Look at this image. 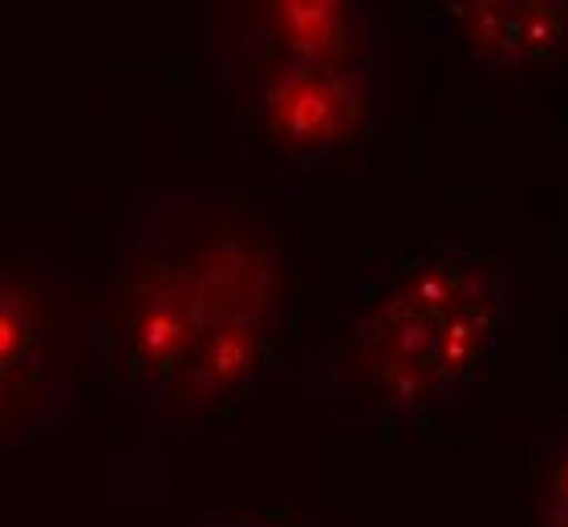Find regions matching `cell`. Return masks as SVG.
Masks as SVG:
<instances>
[{
	"label": "cell",
	"mask_w": 568,
	"mask_h": 527,
	"mask_svg": "<svg viewBox=\"0 0 568 527\" xmlns=\"http://www.w3.org/2000/svg\"><path fill=\"white\" fill-rule=\"evenodd\" d=\"M288 284L276 240L232 195L154 188L131 203L94 313L98 369L151 434L276 382Z\"/></svg>",
	"instance_id": "cell-1"
},
{
	"label": "cell",
	"mask_w": 568,
	"mask_h": 527,
	"mask_svg": "<svg viewBox=\"0 0 568 527\" xmlns=\"http://www.w3.org/2000/svg\"><path fill=\"white\" fill-rule=\"evenodd\" d=\"M516 325L511 264L435 235L366 272L342 313L333 386L378 426H426L475 398Z\"/></svg>",
	"instance_id": "cell-2"
},
{
	"label": "cell",
	"mask_w": 568,
	"mask_h": 527,
	"mask_svg": "<svg viewBox=\"0 0 568 527\" xmlns=\"http://www.w3.org/2000/svg\"><path fill=\"white\" fill-rule=\"evenodd\" d=\"M220 94L252 139L296 171H321L382 134V65L281 61Z\"/></svg>",
	"instance_id": "cell-3"
},
{
	"label": "cell",
	"mask_w": 568,
	"mask_h": 527,
	"mask_svg": "<svg viewBox=\"0 0 568 527\" xmlns=\"http://www.w3.org/2000/svg\"><path fill=\"white\" fill-rule=\"evenodd\" d=\"M78 411L53 272L0 268V455L41 446Z\"/></svg>",
	"instance_id": "cell-4"
},
{
	"label": "cell",
	"mask_w": 568,
	"mask_h": 527,
	"mask_svg": "<svg viewBox=\"0 0 568 527\" xmlns=\"http://www.w3.org/2000/svg\"><path fill=\"white\" fill-rule=\"evenodd\" d=\"M215 90L281 61L382 65L386 4L382 0H212Z\"/></svg>",
	"instance_id": "cell-5"
},
{
	"label": "cell",
	"mask_w": 568,
	"mask_h": 527,
	"mask_svg": "<svg viewBox=\"0 0 568 527\" xmlns=\"http://www.w3.org/2000/svg\"><path fill=\"white\" fill-rule=\"evenodd\" d=\"M430 17L475 70H545L568 53V0H430Z\"/></svg>",
	"instance_id": "cell-6"
},
{
	"label": "cell",
	"mask_w": 568,
	"mask_h": 527,
	"mask_svg": "<svg viewBox=\"0 0 568 527\" xmlns=\"http://www.w3.org/2000/svg\"><path fill=\"white\" fill-rule=\"evenodd\" d=\"M536 527H568V438L552 450L536 499Z\"/></svg>",
	"instance_id": "cell-7"
},
{
	"label": "cell",
	"mask_w": 568,
	"mask_h": 527,
	"mask_svg": "<svg viewBox=\"0 0 568 527\" xmlns=\"http://www.w3.org/2000/svg\"><path fill=\"white\" fill-rule=\"evenodd\" d=\"M187 527H296L273 511H207Z\"/></svg>",
	"instance_id": "cell-8"
}]
</instances>
